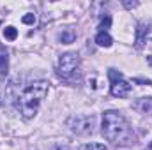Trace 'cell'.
Masks as SVG:
<instances>
[{"label":"cell","instance_id":"1","mask_svg":"<svg viewBox=\"0 0 152 150\" xmlns=\"http://www.w3.org/2000/svg\"><path fill=\"white\" fill-rule=\"evenodd\" d=\"M103 134L108 141H112L113 145H131L134 141V133L133 127L129 125V122L126 120V117L118 111H104L103 115Z\"/></svg>","mask_w":152,"mask_h":150},{"label":"cell","instance_id":"2","mask_svg":"<svg viewBox=\"0 0 152 150\" xmlns=\"http://www.w3.org/2000/svg\"><path fill=\"white\" fill-rule=\"evenodd\" d=\"M48 94V81H34L28 87L23 88L20 97L16 99V108L25 118L34 117L37 111L41 101Z\"/></svg>","mask_w":152,"mask_h":150},{"label":"cell","instance_id":"3","mask_svg":"<svg viewBox=\"0 0 152 150\" xmlns=\"http://www.w3.org/2000/svg\"><path fill=\"white\" fill-rule=\"evenodd\" d=\"M78 69H80V57L76 53H66V55L60 57V60H58V74H60V78L71 81L73 76L78 73Z\"/></svg>","mask_w":152,"mask_h":150},{"label":"cell","instance_id":"4","mask_svg":"<svg viewBox=\"0 0 152 150\" xmlns=\"http://www.w3.org/2000/svg\"><path fill=\"white\" fill-rule=\"evenodd\" d=\"M108 76H110V79H112V88H110V92H112L113 97H126V95H129L131 85L122 78V74H120L118 71L110 69V71H108Z\"/></svg>","mask_w":152,"mask_h":150},{"label":"cell","instance_id":"5","mask_svg":"<svg viewBox=\"0 0 152 150\" xmlns=\"http://www.w3.org/2000/svg\"><path fill=\"white\" fill-rule=\"evenodd\" d=\"M69 127L76 134H90L94 131V117L90 115H78L69 120Z\"/></svg>","mask_w":152,"mask_h":150},{"label":"cell","instance_id":"6","mask_svg":"<svg viewBox=\"0 0 152 150\" xmlns=\"http://www.w3.org/2000/svg\"><path fill=\"white\" fill-rule=\"evenodd\" d=\"M147 34H149V25L147 23H138V27H136V37H134V46L140 50L142 46H143V42H145V39H147Z\"/></svg>","mask_w":152,"mask_h":150},{"label":"cell","instance_id":"7","mask_svg":"<svg viewBox=\"0 0 152 150\" xmlns=\"http://www.w3.org/2000/svg\"><path fill=\"white\" fill-rule=\"evenodd\" d=\"M134 110H138L140 113H149L152 115V97H142L134 103Z\"/></svg>","mask_w":152,"mask_h":150},{"label":"cell","instance_id":"8","mask_svg":"<svg viewBox=\"0 0 152 150\" xmlns=\"http://www.w3.org/2000/svg\"><path fill=\"white\" fill-rule=\"evenodd\" d=\"M96 42H97L99 46H103V48H108V46H112L113 39H112V36H110L108 32H99V34L96 36Z\"/></svg>","mask_w":152,"mask_h":150},{"label":"cell","instance_id":"9","mask_svg":"<svg viewBox=\"0 0 152 150\" xmlns=\"http://www.w3.org/2000/svg\"><path fill=\"white\" fill-rule=\"evenodd\" d=\"M76 39V32L73 28H66L62 34H60V41L64 42V44H71V42H75Z\"/></svg>","mask_w":152,"mask_h":150},{"label":"cell","instance_id":"10","mask_svg":"<svg viewBox=\"0 0 152 150\" xmlns=\"http://www.w3.org/2000/svg\"><path fill=\"white\" fill-rule=\"evenodd\" d=\"M9 73V57L7 53H0V74L5 76Z\"/></svg>","mask_w":152,"mask_h":150},{"label":"cell","instance_id":"11","mask_svg":"<svg viewBox=\"0 0 152 150\" xmlns=\"http://www.w3.org/2000/svg\"><path fill=\"white\" fill-rule=\"evenodd\" d=\"M4 37L7 39V41H14V39L18 37V30L14 27H5L4 28Z\"/></svg>","mask_w":152,"mask_h":150},{"label":"cell","instance_id":"12","mask_svg":"<svg viewBox=\"0 0 152 150\" xmlns=\"http://www.w3.org/2000/svg\"><path fill=\"white\" fill-rule=\"evenodd\" d=\"M110 25H112V18H110V16H104V18L101 20V23H99L101 32H106V30L110 28Z\"/></svg>","mask_w":152,"mask_h":150},{"label":"cell","instance_id":"13","mask_svg":"<svg viewBox=\"0 0 152 150\" xmlns=\"http://www.w3.org/2000/svg\"><path fill=\"white\" fill-rule=\"evenodd\" d=\"M80 150H106V147L101 143H88V145H83Z\"/></svg>","mask_w":152,"mask_h":150},{"label":"cell","instance_id":"14","mask_svg":"<svg viewBox=\"0 0 152 150\" xmlns=\"http://www.w3.org/2000/svg\"><path fill=\"white\" fill-rule=\"evenodd\" d=\"M21 21H23L25 25H34V23H36V16H34V14H25V16L21 18Z\"/></svg>","mask_w":152,"mask_h":150},{"label":"cell","instance_id":"15","mask_svg":"<svg viewBox=\"0 0 152 150\" xmlns=\"http://www.w3.org/2000/svg\"><path fill=\"white\" fill-rule=\"evenodd\" d=\"M138 5V2H124V7L126 9H133V7H136Z\"/></svg>","mask_w":152,"mask_h":150},{"label":"cell","instance_id":"16","mask_svg":"<svg viewBox=\"0 0 152 150\" xmlns=\"http://www.w3.org/2000/svg\"><path fill=\"white\" fill-rule=\"evenodd\" d=\"M147 60H149V64H151V66H152V57H149V58H147Z\"/></svg>","mask_w":152,"mask_h":150},{"label":"cell","instance_id":"17","mask_svg":"<svg viewBox=\"0 0 152 150\" xmlns=\"http://www.w3.org/2000/svg\"><path fill=\"white\" fill-rule=\"evenodd\" d=\"M149 150H152V143H151V145H149Z\"/></svg>","mask_w":152,"mask_h":150}]
</instances>
